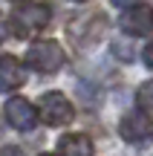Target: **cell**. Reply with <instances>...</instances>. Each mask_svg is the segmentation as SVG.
Wrapping results in <instances>:
<instances>
[{
	"label": "cell",
	"instance_id": "6da1fadb",
	"mask_svg": "<svg viewBox=\"0 0 153 156\" xmlns=\"http://www.w3.org/2000/svg\"><path fill=\"white\" fill-rule=\"evenodd\" d=\"M49 17H52V9L46 3H20L15 12H12V17H9L6 26H9L17 38H32V35H38L40 29L49 26Z\"/></svg>",
	"mask_w": 153,
	"mask_h": 156
},
{
	"label": "cell",
	"instance_id": "7a4b0ae2",
	"mask_svg": "<svg viewBox=\"0 0 153 156\" xmlns=\"http://www.w3.org/2000/svg\"><path fill=\"white\" fill-rule=\"evenodd\" d=\"M64 61H67V55H64L58 41H38V44H32L26 49V64L32 69H38V73H43V75L58 73L64 67Z\"/></svg>",
	"mask_w": 153,
	"mask_h": 156
},
{
	"label": "cell",
	"instance_id": "3957f363",
	"mask_svg": "<svg viewBox=\"0 0 153 156\" xmlns=\"http://www.w3.org/2000/svg\"><path fill=\"white\" fill-rule=\"evenodd\" d=\"M107 32V20H104L101 12H92V15H81L69 23V38L75 41L78 49H87V46L98 44Z\"/></svg>",
	"mask_w": 153,
	"mask_h": 156
},
{
	"label": "cell",
	"instance_id": "277c9868",
	"mask_svg": "<svg viewBox=\"0 0 153 156\" xmlns=\"http://www.w3.org/2000/svg\"><path fill=\"white\" fill-rule=\"evenodd\" d=\"M35 113L46 124H52V127H64V124H69L75 119V107L69 104V98L64 93H43L40 104L35 107Z\"/></svg>",
	"mask_w": 153,
	"mask_h": 156
},
{
	"label": "cell",
	"instance_id": "5b68a950",
	"mask_svg": "<svg viewBox=\"0 0 153 156\" xmlns=\"http://www.w3.org/2000/svg\"><path fill=\"white\" fill-rule=\"evenodd\" d=\"M119 26L124 29L127 35H133V38H150L153 26H150V9L148 6H133V9H127L124 15H121Z\"/></svg>",
	"mask_w": 153,
	"mask_h": 156
},
{
	"label": "cell",
	"instance_id": "8992f818",
	"mask_svg": "<svg viewBox=\"0 0 153 156\" xmlns=\"http://www.w3.org/2000/svg\"><path fill=\"white\" fill-rule=\"evenodd\" d=\"M6 122L15 130H32L35 122H38V113H35V107L26 98H12L6 104Z\"/></svg>",
	"mask_w": 153,
	"mask_h": 156
},
{
	"label": "cell",
	"instance_id": "52a82bcc",
	"mask_svg": "<svg viewBox=\"0 0 153 156\" xmlns=\"http://www.w3.org/2000/svg\"><path fill=\"white\" fill-rule=\"evenodd\" d=\"M150 130H153L150 116H144V113H139V110L127 113V116L121 119V124H119V133H121L124 142H142V139L150 136Z\"/></svg>",
	"mask_w": 153,
	"mask_h": 156
},
{
	"label": "cell",
	"instance_id": "ba28073f",
	"mask_svg": "<svg viewBox=\"0 0 153 156\" xmlns=\"http://www.w3.org/2000/svg\"><path fill=\"white\" fill-rule=\"evenodd\" d=\"M23 81H26L23 64L12 55H0V93H12V90L23 87Z\"/></svg>",
	"mask_w": 153,
	"mask_h": 156
},
{
	"label": "cell",
	"instance_id": "9c48e42d",
	"mask_svg": "<svg viewBox=\"0 0 153 156\" xmlns=\"http://www.w3.org/2000/svg\"><path fill=\"white\" fill-rule=\"evenodd\" d=\"M58 151L61 156H92V142L81 133H69L58 139Z\"/></svg>",
	"mask_w": 153,
	"mask_h": 156
},
{
	"label": "cell",
	"instance_id": "30bf717a",
	"mask_svg": "<svg viewBox=\"0 0 153 156\" xmlns=\"http://www.w3.org/2000/svg\"><path fill=\"white\" fill-rule=\"evenodd\" d=\"M150 81H144L142 87H139V93H136V104H139V113H144V116H150V110H153V104H150Z\"/></svg>",
	"mask_w": 153,
	"mask_h": 156
},
{
	"label": "cell",
	"instance_id": "8fae6325",
	"mask_svg": "<svg viewBox=\"0 0 153 156\" xmlns=\"http://www.w3.org/2000/svg\"><path fill=\"white\" fill-rule=\"evenodd\" d=\"M142 61H144V67H148V69L153 67V46H150V44L144 46V52H142Z\"/></svg>",
	"mask_w": 153,
	"mask_h": 156
},
{
	"label": "cell",
	"instance_id": "7c38bea8",
	"mask_svg": "<svg viewBox=\"0 0 153 156\" xmlns=\"http://www.w3.org/2000/svg\"><path fill=\"white\" fill-rule=\"evenodd\" d=\"M0 156H26V153H23L20 147H15V145H6L3 151H0Z\"/></svg>",
	"mask_w": 153,
	"mask_h": 156
},
{
	"label": "cell",
	"instance_id": "4fadbf2b",
	"mask_svg": "<svg viewBox=\"0 0 153 156\" xmlns=\"http://www.w3.org/2000/svg\"><path fill=\"white\" fill-rule=\"evenodd\" d=\"M6 35H9V26H6V17L0 15V44L6 41Z\"/></svg>",
	"mask_w": 153,
	"mask_h": 156
},
{
	"label": "cell",
	"instance_id": "5bb4252c",
	"mask_svg": "<svg viewBox=\"0 0 153 156\" xmlns=\"http://www.w3.org/2000/svg\"><path fill=\"white\" fill-rule=\"evenodd\" d=\"M110 3H113V6H121V9H127V6H133L136 0H110Z\"/></svg>",
	"mask_w": 153,
	"mask_h": 156
},
{
	"label": "cell",
	"instance_id": "9a60e30c",
	"mask_svg": "<svg viewBox=\"0 0 153 156\" xmlns=\"http://www.w3.org/2000/svg\"><path fill=\"white\" fill-rule=\"evenodd\" d=\"M75 3H87V0H75Z\"/></svg>",
	"mask_w": 153,
	"mask_h": 156
},
{
	"label": "cell",
	"instance_id": "2e32d148",
	"mask_svg": "<svg viewBox=\"0 0 153 156\" xmlns=\"http://www.w3.org/2000/svg\"><path fill=\"white\" fill-rule=\"evenodd\" d=\"M46 156H52V153H46Z\"/></svg>",
	"mask_w": 153,
	"mask_h": 156
}]
</instances>
